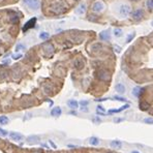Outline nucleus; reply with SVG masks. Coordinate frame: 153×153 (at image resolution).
<instances>
[{
	"instance_id": "nucleus-7",
	"label": "nucleus",
	"mask_w": 153,
	"mask_h": 153,
	"mask_svg": "<svg viewBox=\"0 0 153 153\" xmlns=\"http://www.w3.org/2000/svg\"><path fill=\"white\" fill-rule=\"evenodd\" d=\"M129 106H130V105H129L128 103H126V104H124V105H122L121 108H118V109H111V110H109V111H108V113H106V115H113V114L120 113V112H122V111H124V110L128 109Z\"/></svg>"
},
{
	"instance_id": "nucleus-1",
	"label": "nucleus",
	"mask_w": 153,
	"mask_h": 153,
	"mask_svg": "<svg viewBox=\"0 0 153 153\" xmlns=\"http://www.w3.org/2000/svg\"><path fill=\"white\" fill-rule=\"evenodd\" d=\"M131 12V7L128 4H121L119 7V13L122 18H126Z\"/></svg>"
},
{
	"instance_id": "nucleus-26",
	"label": "nucleus",
	"mask_w": 153,
	"mask_h": 153,
	"mask_svg": "<svg viewBox=\"0 0 153 153\" xmlns=\"http://www.w3.org/2000/svg\"><path fill=\"white\" fill-rule=\"evenodd\" d=\"M101 48H102V45H101L100 43H95V44H93V45H92V50H93V51H95V52H97V51L101 50Z\"/></svg>"
},
{
	"instance_id": "nucleus-3",
	"label": "nucleus",
	"mask_w": 153,
	"mask_h": 153,
	"mask_svg": "<svg viewBox=\"0 0 153 153\" xmlns=\"http://www.w3.org/2000/svg\"><path fill=\"white\" fill-rule=\"evenodd\" d=\"M96 76L97 79L100 80V81H103V82H106L110 80V73L106 71V70H103V69H100L96 72Z\"/></svg>"
},
{
	"instance_id": "nucleus-30",
	"label": "nucleus",
	"mask_w": 153,
	"mask_h": 153,
	"mask_svg": "<svg viewBox=\"0 0 153 153\" xmlns=\"http://www.w3.org/2000/svg\"><path fill=\"white\" fill-rule=\"evenodd\" d=\"M79 104L82 106V108H86V106L89 104V101H88V100H81V101L79 102Z\"/></svg>"
},
{
	"instance_id": "nucleus-14",
	"label": "nucleus",
	"mask_w": 153,
	"mask_h": 153,
	"mask_svg": "<svg viewBox=\"0 0 153 153\" xmlns=\"http://www.w3.org/2000/svg\"><path fill=\"white\" fill-rule=\"evenodd\" d=\"M115 90L117 91L119 94H124L126 89H125V86L122 84V83H118V84H116V86H115Z\"/></svg>"
},
{
	"instance_id": "nucleus-34",
	"label": "nucleus",
	"mask_w": 153,
	"mask_h": 153,
	"mask_svg": "<svg viewBox=\"0 0 153 153\" xmlns=\"http://www.w3.org/2000/svg\"><path fill=\"white\" fill-rule=\"evenodd\" d=\"M123 120H124L123 118H116V119L114 120V122H115V123H118V122H122Z\"/></svg>"
},
{
	"instance_id": "nucleus-32",
	"label": "nucleus",
	"mask_w": 153,
	"mask_h": 153,
	"mask_svg": "<svg viewBox=\"0 0 153 153\" xmlns=\"http://www.w3.org/2000/svg\"><path fill=\"white\" fill-rule=\"evenodd\" d=\"M7 134H8V132L6 130H3L2 128H0V135H1V136H5Z\"/></svg>"
},
{
	"instance_id": "nucleus-2",
	"label": "nucleus",
	"mask_w": 153,
	"mask_h": 153,
	"mask_svg": "<svg viewBox=\"0 0 153 153\" xmlns=\"http://www.w3.org/2000/svg\"><path fill=\"white\" fill-rule=\"evenodd\" d=\"M51 11L56 13V14H59V13H62L65 11V6L62 4V3H55L51 6Z\"/></svg>"
},
{
	"instance_id": "nucleus-33",
	"label": "nucleus",
	"mask_w": 153,
	"mask_h": 153,
	"mask_svg": "<svg viewBox=\"0 0 153 153\" xmlns=\"http://www.w3.org/2000/svg\"><path fill=\"white\" fill-rule=\"evenodd\" d=\"M22 57V54H13L12 55V58L14 59V60H18V59H20Z\"/></svg>"
},
{
	"instance_id": "nucleus-38",
	"label": "nucleus",
	"mask_w": 153,
	"mask_h": 153,
	"mask_svg": "<svg viewBox=\"0 0 153 153\" xmlns=\"http://www.w3.org/2000/svg\"><path fill=\"white\" fill-rule=\"evenodd\" d=\"M104 100H108V98H99V99H96V101H104Z\"/></svg>"
},
{
	"instance_id": "nucleus-27",
	"label": "nucleus",
	"mask_w": 153,
	"mask_h": 153,
	"mask_svg": "<svg viewBox=\"0 0 153 153\" xmlns=\"http://www.w3.org/2000/svg\"><path fill=\"white\" fill-rule=\"evenodd\" d=\"M144 123L146 124H153V118H150V117H147V118H144Z\"/></svg>"
},
{
	"instance_id": "nucleus-25",
	"label": "nucleus",
	"mask_w": 153,
	"mask_h": 153,
	"mask_svg": "<svg viewBox=\"0 0 153 153\" xmlns=\"http://www.w3.org/2000/svg\"><path fill=\"white\" fill-rule=\"evenodd\" d=\"M49 37H50V34L48 32H41L39 34V38L40 39H48Z\"/></svg>"
},
{
	"instance_id": "nucleus-18",
	"label": "nucleus",
	"mask_w": 153,
	"mask_h": 153,
	"mask_svg": "<svg viewBox=\"0 0 153 153\" xmlns=\"http://www.w3.org/2000/svg\"><path fill=\"white\" fill-rule=\"evenodd\" d=\"M67 105L69 106L70 109H76L79 106V102L76 100H74V99H69L67 101Z\"/></svg>"
},
{
	"instance_id": "nucleus-20",
	"label": "nucleus",
	"mask_w": 153,
	"mask_h": 153,
	"mask_svg": "<svg viewBox=\"0 0 153 153\" xmlns=\"http://www.w3.org/2000/svg\"><path fill=\"white\" fill-rule=\"evenodd\" d=\"M85 11H86V5L84 3L80 4L79 7L76 8V10H75V12L79 13V14H83V13H85Z\"/></svg>"
},
{
	"instance_id": "nucleus-12",
	"label": "nucleus",
	"mask_w": 153,
	"mask_h": 153,
	"mask_svg": "<svg viewBox=\"0 0 153 153\" xmlns=\"http://www.w3.org/2000/svg\"><path fill=\"white\" fill-rule=\"evenodd\" d=\"M144 91H145V89L142 88V87H134L132 89V95L135 96V97H140L143 94Z\"/></svg>"
},
{
	"instance_id": "nucleus-11",
	"label": "nucleus",
	"mask_w": 153,
	"mask_h": 153,
	"mask_svg": "<svg viewBox=\"0 0 153 153\" xmlns=\"http://www.w3.org/2000/svg\"><path fill=\"white\" fill-rule=\"evenodd\" d=\"M26 141L30 145H34V144H37L39 142V136H37V135H29L26 139Z\"/></svg>"
},
{
	"instance_id": "nucleus-41",
	"label": "nucleus",
	"mask_w": 153,
	"mask_h": 153,
	"mask_svg": "<svg viewBox=\"0 0 153 153\" xmlns=\"http://www.w3.org/2000/svg\"><path fill=\"white\" fill-rule=\"evenodd\" d=\"M130 153H141L140 151H136V150H134V151H131Z\"/></svg>"
},
{
	"instance_id": "nucleus-8",
	"label": "nucleus",
	"mask_w": 153,
	"mask_h": 153,
	"mask_svg": "<svg viewBox=\"0 0 153 153\" xmlns=\"http://www.w3.org/2000/svg\"><path fill=\"white\" fill-rule=\"evenodd\" d=\"M131 16H132V19H133V20L140 21V20H142L143 17H144V10H143V9H136V10H134V11L132 12Z\"/></svg>"
},
{
	"instance_id": "nucleus-23",
	"label": "nucleus",
	"mask_w": 153,
	"mask_h": 153,
	"mask_svg": "<svg viewBox=\"0 0 153 153\" xmlns=\"http://www.w3.org/2000/svg\"><path fill=\"white\" fill-rule=\"evenodd\" d=\"M7 123H8V118H7L6 116H4V115L0 116V124L5 125V124H7Z\"/></svg>"
},
{
	"instance_id": "nucleus-31",
	"label": "nucleus",
	"mask_w": 153,
	"mask_h": 153,
	"mask_svg": "<svg viewBox=\"0 0 153 153\" xmlns=\"http://www.w3.org/2000/svg\"><path fill=\"white\" fill-rule=\"evenodd\" d=\"M134 36H135V34H134L133 32H132V33H130V34L127 36V38H126V42H127V43H128V42H130V41L134 38Z\"/></svg>"
},
{
	"instance_id": "nucleus-35",
	"label": "nucleus",
	"mask_w": 153,
	"mask_h": 153,
	"mask_svg": "<svg viewBox=\"0 0 153 153\" xmlns=\"http://www.w3.org/2000/svg\"><path fill=\"white\" fill-rule=\"evenodd\" d=\"M93 122H96V123H100L101 120H100V118L96 117V118H94V119H93Z\"/></svg>"
},
{
	"instance_id": "nucleus-29",
	"label": "nucleus",
	"mask_w": 153,
	"mask_h": 153,
	"mask_svg": "<svg viewBox=\"0 0 153 153\" xmlns=\"http://www.w3.org/2000/svg\"><path fill=\"white\" fill-rule=\"evenodd\" d=\"M24 49H25V45L22 44V43H18L17 47H16V51H17V52H20V51H22V50H24Z\"/></svg>"
},
{
	"instance_id": "nucleus-9",
	"label": "nucleus",
	"mask_w": 153,
	"mask_h": 153,
	"mask_svg": "<svg viewBox=\"0 0 153 153\" xmlns=\"http://www.w3.org/2000/svg\"><path fill=\"white\" fill-rule=\"evenodd\" d=\"M35 23H36V18H32V19H30L25 25H24V27H23V31L24 32H26L27 30H29V29H31V28H33L34 27V25H35Z\"/></svg>"
},
{
	"instance_id": "nucleus-13",
	"label": "nucleus",
	"mask_w": 153,
	"mask_h": 153,
	"mask_svg": "<svg viewBox=\"0 0 153 153\" xmlns=\"http://www.w3.org/2000/svg\"><path fill=\"white\" fill-rule=\"evenodd\" d=\"M84 65H85V63H84V61L82 60V59H75L74 60V62H73V66H74V68H76V69H79V70H81L83 67H84Z\"/></svg>"
},
{
	"instance_id": "nucleus-17",
	"label": "nucleus",
	"mask_w": 153,
	"mask_h": 153,
	"mask_svg": "<svg viewBox=\"0 0 153 153\" xmlns=\"http://www.w3.org/2000/svg\"><path fill=\"white\" fill-rule=\"evenodd\" d=\"M110 145H111V147H112L113 149L119 150V149H121V147H122V142H120V141H118V140H114V141L111 142Z\"/></svg>"
},
{
	"instance_id": "nucleus-21",
	"label": "nucleus",
	"mask_w": 153,
	"mask_h": 153,
	"mask_svg": "<svg viewBox=\"0 0 153 153\" xmlns=\"http://www.w3.org/2000/svg\"><path fill=\"white\" fill-rule=\"evenodd\" d=\"M139 106H140V109L142 110V111H147L148 109H149V103L148 102H146V101H141L140 102V104H139Z\"/></svg>"
},
{
	"instance_id": "nucleus-19",
	"label": "nucleus",
	"mask_w": 153,
	"mask_h": 153,
	"mask_svg": "<svg viewBox=\"0 0 153 153\" xmlns=\"http://www.w3.org/2000/svg\"><path fill=\"white\" fill-rule=\"evenodd\" d=\"M89 144L92 145V146H97L99 144V140L97 136H91L89 139Z\"/></svg>"
},
{
	"instance_id": "nucleus-28",
	"label": "nucleus",
	"mask_w": 153,
	"mask_h": 153,
	"mask_svg": "<svg viewBox=\"0 0 153 153\" xmlns=\"http://www.w3.org/2000/svg\"><path fill=\"white\" fill-rule=\"evenodd\" d=\"M146 5H147V7H148L150 10H152V9H153V0H147Z\"/></svg>"
},
{
	"instance_id": "nucleus-6",
	"label": "nucleus",
	"mask_w": 153,
	"mask_h": 153,
	"mask_svg": "<svg viewBox=\"0 0 153 153\" xmlns=\"http://www.w3.org/2000/svg\"><path fill=\"white\" fill-rule=\"evenodd\" d=\"M104 7H105V5L101 1H95L92 4V10L94 12H100V11H102L104 9Z\"/></svg>"
},
{
	"instance_id": "nucleus-22",
	"label": "nucleus",
	"mask_w": 153,
	"mask_h": 153,
	"mask_svg": "<svg viewBox=\"0 0 153 153\" xmlns=\"http://www.w3.org/2000/svg\"><path fill=\"white\" fill-rule=\"evenodd\" d=\"M113 33L116 37H120V36H122V34H123V31H122V29H120V28H116V29H114Z\"/></svg>"
},
{
	"instance_id": "nucleus-40",
	"label": "nucleus",
	"mask_w": 153,
	"mask_h": 153,
	"mask_svg": "<svg viewBox=\"0 0 153 153\" xmlns=\"http://www.w3.org/2000/svg\"><path fill=\"white\" fill-rule=\"evenodd\" d=\"M67 147H68V148H75L76 146H74V145H71V144H69V145H67Z\"/></svg>"
},
{
	"instance_id": "nucleus-4",
	"label": "nucleus",
	"mask_w": 153,
	"mask_h": 153,
	"mask_svg": "<svg viewBox=\"0 0 153 153\" xmlns=\"http://www.w3.org/2000/svg\"><path fill=\"white\" fill-rule=\"evenodd\" d=\"M24 3L33 10H36L39 8V0H23Z\"/></svg>"
},
{
	"instance_id": "nucleus-10",
	"label": "nucleus",
	"mask_w": 153,
	"mask_h": 153,
	"mask_svg": "<svg viewBox=\"0 0 153 153\" xmlns=\"http://www.w3.org/2000/svg\"><path fill=\"white\" fill-rule=\"evenodd\" d=\"M9 137L14 142H20V141L23 140V135L21 133H19V132H16V131L9 132Z\"/></svg>"
},
{
	"instance_id": "nucleus-24",
	"label": "nucleus",
	"mask_w": 153,
	"mask_h": 153,
	"mask_svg": "<svg viewBox=\"0 0 153 153\" xmlns=\"http://www.w3.org/2000/svg\"><path fill=\"white\" fill-rule=\"evenodd\" d=\"M114 99H115V100H118V101H121V102H127V101H128L125 97H122V96H119V95H116V96L114 97Z\"/></svg>"
},
{
	"instance_id": "nucleus-5",
	"label": "nucleus",
	"mask_w": 153,
	"mask_h": 153,
	"mask_svg": "<svg viewBox=\"0 0 153 153\" xmlns=\"http://www.w3.org/2000/svg\"><path fill=\"white\" fill-rule=\"evenodd\" d=\"M42 51L44 52L45 55H48V56H51L54 51H55V48H54V45L50 42H45L42 44Z\"/></svg>"
},
{
	"instance_id": "nucleus-16",
	"label": "nucleus",
	"mask_w": 153,
	"mask_h": 153,
	"mask_svg": "<svg viewBox=\"0 0 153 153\" xmlns=\"http://www.w3.org/2000/svg\"><path fill=\"white\" fill-rule=\"evenodd\" d=\"M61 113H62V110H61L60 106H55V108L52 109V111H51V115L54 117H59L61 115Z\"/></svg>"
},
{
	"instance_id": "nucleus-42",
	"label": "nucleus",
	"mask_w": 153,
	"mask_h": 153,
	"mask_svg": "<svg viewBox=\"0 0 153 153\" xmlns=\"http://www.w3.org/2000/svg\"><path fill=\"white\" fill-rule=\"evenodd\" d=\"M152 26H153V22H152Z\"/></svg>"
},
{
	"instance_id": "nucleus-36",
	"label": "nucleus",
	"mask_w": 153,
	"mask_h": 153,
	"mask_svg": "<svg viewBox=\"0 0 153 153\" xmlns=\"http://www.w3.org/2000/svg\"><path fill=\"white\" fill-rule=\"evenodd\" d=\"M114 48H115V51H116V53H120V52H121V48L117 47V45H114Z\"/></svg>"
},
{
	"instance_id": "nucleus-37",
	"label": "nucleus",
	"mask_w": 153,
	"mask_h": 153,
	"mask_svg": "<svg viewBox=\"0 0 153 153\" xmlns=\"http://www.w3.org/2000/svg\"><path fill=\"white\" fill-rule=\"evenodd\" d=\"M49 143L51 144V146H52V148H54V149H56V148H57V146H56V144H55V143H54L53 141H50Z\"/></svg>"
},
{
	"instance_id": "nucleus-15",
	"label": "nucleus",
	"mask_w": 153,
	"mask_h": 153,
	"mask_svg": "<svg viewBox=\"0 0 153 153\" xmlns=\"http://www.w3.org/2000/svg\"><path fill=\"white\" fill-rule=\"evenodd\" d=\"M110 37H111V34H110V32L108 31V30H104V31H101V32L99 33V38H100L101 40H103V41L109 40Z\"/></svg>"
},
{
	"instance_id": "nucleus-39",
	"label": "nucleus",
	"mask_w": 153,
	"mask_h": 153,
	"mask_svg": "<svg viewBox=\"0 0 153 153\" xmlns=\"http://www.w3.org/2000/svg\"><path fill=\"white\" fill-rule=\"evenodd\" d=\"M41 147H43V148H47V149L49 148V146H48L47 144H44V143H42V144H41Z\"/></svg>"
}]
</instances>
